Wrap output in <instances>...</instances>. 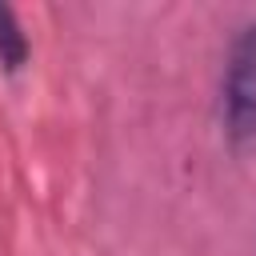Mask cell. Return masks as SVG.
I'll return each instance as SVG.
<instances>
[{"instance_id":"2","label":"cell","mask_w":256,"mask_h":256,"mask_svg":"<svg viewBox=\"0 0 256 256\" xmlns=\"http://www.w3.org/2000/svg\"><path fill=\"white\" fill-rule=\"evenodd\" d=\"M24 64H28V36L20 32L16 12L0 4V68L4 72H20Z\"/></svg>"},{"instance_id":"1","label":"cell","mask_w":256,"mask_h":256,"mask_svg":"<svg viewBox=\"0 0 256 256\" xmlns=\"http://www.w3.org/2000/svg\"><path fill=\"white\" fill-rule=\"evenodd\" d=\"M224 128L236 144L256 148V24L236 32L224 60Z\"/></svg>"}]
</instances>
